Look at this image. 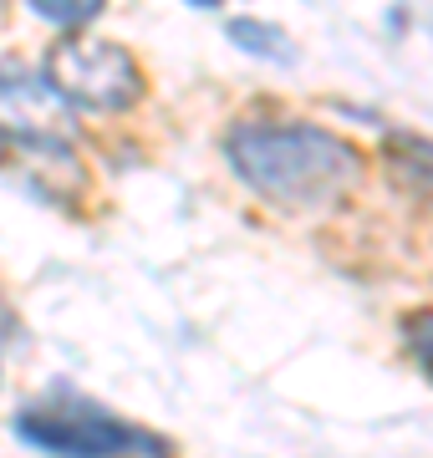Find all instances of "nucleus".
I'll return each instance as SVG.
<instances>
[{"label": "nucleus", "instance_id": "obj_1", "mask_svg": "<svg viewBox=\"0 0 433 458\" xmlns=\"http://www.w3.org/2000/svg\"><path fill=\"white\" fill-rule=\"evenodd\" d=\"M225 164L255 199L285 214H327L362 183V153L342 132L296 117H240L225 132Z\"/></svg>", "mask_w": 433, "mask_h": 458}, {"label": "nucleus", "instance_id": "obj_2", "mask_svg": "<svg viewBox=\"0 0 433 458\" xmlns=\"http://www.w3.org/2000/svg\"><path fill=\"white\" fill-rule=\"evenodd\" d=\"M26 448L51 458H174V443L149 433V428L113 418L92 403H51L31 408L11 423Z\"/></svg>", "mask_w": 433, "mask_h": 458}, {"label": "nucleus", "instance_id": "obj_3", "mask_svg": "<svg viewBox=\"0 0 433 458\" xmlns=\"http://www.w3.org/2000/svg\"><path fill=\"white\" fill-rule=\"evenodd\" d=\"M47 77L77 113H133L143 102V66L133 51L117 41H92V36H67L47 56Z\"/></svg>", "mask_w": 433, "mask_h": 458}, {"label": "nucleus", "instance_id": "obj_4", "mask_svg": "<svg viewBox=\"0 0 433 458\" xmlns=\"http://www.w3.org/2000/svg\"><path fill=\"white\" fill-rule=\"evenodd\" d=\"M72 113L77 107L51 87L47 72H31V66L0 56V138L36 148V153H72V143H77Z\"/></svg>", "mask_w": 433, "mask_h": 458}, {"label": "nucleus", "instance_id": "obj_5", "mask_svg": "<svg viewBox=\"0 0 433 458\" xmlns=\"http://www.w3.org/2000/svg\"><path fill=\"white\" fill-rule=\"evenodd\" d=\"M225 36H230L245 56H255V62H296V41H291L281 26H270V21H260V16L225 21Z\"/></svg>", "mask_w": 433, "mask_h": 458}, {"label": "nucleus", "instance_id": "obj_6", "mask_svg": "<svg viewBox=\"0 0 433 458\" xmlns=\"http://www.w3.org/2000/svg\"><path fill=\"white\" fill-rule=\"evenodd\" d=\"M387 164L433 209V143H423L413 132H398V138H387Z\"/></svg>", "mask_w": 433, "mask_h": 458}, {"label": "nucleus", "instance_id": "obj_7", "mask_svg": "<svg viewBox=\"0 0 433 458\" xmlns=\"http://www.w3.org/2000/svg\"><path fill=\"white\" fill-rule=\"evenodd\" d=\"M26 11L41 16L47 26H56V31L77 36V31H87V26L107 11V0H26Z\"/></svg>", "mask_w": 433, "mask_h": 458}, {"label": "nucleus", "instance_id": "obj_8", "mask_svg": "<svg viewBox=\"0 0 433 458\" xmlns=\"http://www.w3.org/2000/svg\"><path fill=\"white\" fill-rule=\"evenodd\" d=\"M403 346H408V357H413L418 372L433 382V311L403 316Z\"/></svg>", "mask_w": 433, "mask_h": 458}, {"label": "nucleus", "instance_id": "obj_9", "mask_svg": "<svg viewBox=\"0 0 433 458\" xmlns=\"http://www.w3.org/2000/svg\"><path fill=\"white\" fill-rule=\"evenodd\" d=\"M16 321H11V311H5V301H0V331H11Z\"/></svg>", "mask_w": 433, "mask_h": 458}, {"label": "nucleus", "instance_id": "obj_10", "mask_svg": "<svg viewBox=\"0 0 433 458\" xmlns=\"http://www.w3.org/2000/svg\"><path fill=\"white\" fill-rule=\"evenodd\" d=\"M189 5H200V11H215V5H225V0H189Z\"/></svg>", "mask_w": 433, "mask_h": 458}]
</instances>
